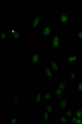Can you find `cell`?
Wrapping results in <instances>:
<instances>
[{
    "label": "cell",
    "instance_id": "obj_4",
    "mask_svg": "<svg viewBox=\"0 0 82 124\" xmlns=\"http://www.w3.org/2000/svg\"><path fill=\"white\" fill-rule=\"evenodd\" d=\"M26 56V65L27 66H40V53H27Z\"/></svg>",
    "mask_w": 82,
    "mask_h": 124
},
{
    "label": "cell",
    "instance_id": "obj_25",
    "mask_svg": "<svg viewBox=\"0 0 82 124\" xmlns=\"http://www.w3.org/2000/svg\"><path fill=\"white\" fill-rule=\"evenodd\" d=\"M13 103L14 106H19L20 104V97L19 95H14Z\"/></svg>",
    "mask_w": 82,
    "mask_h": 124
},
{
    "label": "cell",
    "instance_id": "obj_22",
    "mask_svg": "<svg viewBox=\"0 0 82 124\" xmlns=\"http://www.w3.org/2000/svg\"><path fill=\"white\" fill-rule=\"evenodd\" d=\"M73 106L71 107H70L64 111H60L64 113L67 117H68L69 119L71 120V117L73 115Z\"/></svg>",
    "mask_w": 82,
    "mask_h": 124
},
{
    "label": "cell",
    "instance_id": "obj_2",
    "mask_svg": "<svg viewBox=\"0 0 82 124\" xmlns=\"http://www.w3.org/2000/svg\"><path fill=\"white\" fill-rule=\"evenodd\" d=\"M51 42L49 43L52 49L53 53H58L60 49L62 46V37L58 33H56L53 35Z\"/></svg>",
    "mask_w": 82,
    "mask_h": 124
},
{
    "label": "cell",
    "instance_id": "obj_21",
    "mask_svg": "<svg viewBox=\"0 0 82 124\" xmlns=\"http://www.w3.org/2000/svg\"><path fill=\"white\" fill-rule=\"evenodd\" d=\"M79 73L77 72H67L66 73V78L74 80L78 78Z\"/></svg>",
    "mask_w": 82,
    "mask_h": 124
},
{
    "label": "cell",
    "instance_id": "obj_11",
    "mask_svg": "<svg viewBox=\"0 0 82 124\" xmlns=\"http://www.w3.org/2000/svg\"><path fill=\"white\" fill-rule=\"evenodd\" d=\"M53 93L55 96L56 99L60 100L66 96V92H65L56 85L53 86Z\"/></svg>",
    "mask_w": 82,
    "mask_h": 124
},
{
    "label": "cell",
    "instance_id": "obj_9",
    "mask_svg": "<svg viewBox=\"0 0 82 124\" xmlns=\"http://www.w3.org/2000/svg\"><path fill=\"white\" fill-rule=\"evenodd\" d=\"M40 123L44 124H51L53 123V117L44 108L40 113Z\"/></svg>",
    "mask_w": 82,
    "mask_h": 124
},
{
    "label": "cell",
    "instance_id": "obj_28",
    "mask_svg": "<svg viewBox=\"0 0 82 124\" xmlns=\"http://www.w3.org/2000/svg\"><path fill=\"white\" fill-rule=\"evenodd\" d=\"M78 46V50L80 52L82 53V40H79Z\"/></svg>",
    "mask_w": 82,
    "mask_h": 124
},
{
    "label": "cell",
    "instance_id": "obj_8",
    "mask_svg": "<svg viewBox=\"0 0 82 124\" xmlns=\"http://www.w3.org/2000/svg\"><path fill=\"white\" fill-rule=\"evenodd\" d=\"M46 65L48 66L53 73H62V70L60 68L59 60L58 59H47Z\"/></svg>",
    "mask_w": 82,
    "mask_h": 124
},
{
    "label": "cell",
    "instance_id": "obj_14",
    "mask_svg": "<svg viewBox=\"0 0 82 124\" xmlns=\"http://www.w3.org/2000/svg\"><path fill=\"white\" fill-rule=\"evenodd\" d=\"M43 70L44 73H45L46 76V79L51 80L53 79V71L48 66L46 65L43 66Z\"/></svg>",
    "mask_w": 82,
    "mask_h": 124
},
{
    "label": "cell",
    "instance_id": "obj_5",
    "mask_svg": "<svg viewBox=\"0 0 82 124\" xmlns=\"http://www.w3.org/2000/svg\"><path fill=\"white\" fill-rule=\"evenodd\" d=\"M66 64L67 66H78L79 64V55L77 53H67L65 54Z\"/></svg>",
    "mask_w": 82,
    "mask_h": 124
},
{
    "label": "cell",
    "instance_id": "obj_6",
    "mask_svg": "<svg viewBox=\"0 0 82 124\" xmlns=\"http://www.w3.org/2000/svg\"><path fill=\"white\" fill-rule=\"evenodd\" d=\"M54 34L52 26L49 24L42 26L40 32V40H50L52 39Z\"/></svg>",
    "mask_w": 82,
    "mask_h": 124
},
{
    "label": "cell",
    "instance_id": "obj_15",
    "mask_svg": "<svg viewBox=\"0 0 82 124\" xmlns=\"http://www.w3.org/2000/svg\"><path fill=\"white\" fill-rule=\"evenodd\" d=\"M55 85L65 92H66L68 88V85L66 83L65 79H61L59 80V81L56 83Z\"/></svg>",
    "mask_w": 82,
    "mask_h": 124
},
{
    "label": "cell",
    "instance_id": "obj_24",
    "mask_svg": "<svg viewBox=\"0 0 82 124\" xmlns=\"http://www.w3.org/2000/svg\"><path fill=\"white\" fill-rule=\"evenodd\" d=\"M7 122L9 124H18L20 123L19 119L16 117L7 119Z\"/></svg>",
    "mask_w": 82,
    "mask_h": 124
},
{
    "label": "cell",
    "instance_id": "obj_20",
    "mask_svg": "<svg viewBox=\"0 0 82 124\" xmlns=\"http://www.w3.org/2000/svg\"><path fill=\"white\" fill-rule=\"evenodd\" d=\"M73 40H82V26L80 27L79 31L72 33Z\"/></svg>",
    "mask_w": 82,
    "mask_h": 124
},
{
    "label": "cell",
    "instance_id": "obj_3",
    "mask_svg": "<svg viewBox=\"0 0 82 124\" xmlns=\"http://www.w3.org/2000/svg\"><path fill=\"white\" fill-rule=\"evenodd\" d=\"M72 13H60L59 14V26H72Z\"/></svg>",
    "mask_w": 82,
    "mask_h": 124
},
{
    "label": "cell",
    "instance_id": "obj_10",
    "mask_svg": "<svg viewBox=\"0 0 82 124\" xmlns=\"http://www.w3.org/2000/svg\"><path fill=\"white\" fill-rule=\"evenodd\" d=\"M72 102V99H67L65 97L61 99L59 101V111H64L69 108L73 106Z\"/></svg>",
    "mask_w": 82,
    "mask_h": 124
},
{
    "label": "cell",
    "instance_id": "obj_16",
    "mask_svg": "<svg viewBox=\"0 0 82 124\" xmlns=\"http://www.w3.org/2000/svg\"><path fill=\"white\" fill-rule=\"evenodd\" d=\"M73 115L77 117L82 119V106H74Z\"/></svg>",
    "mask_w": 82,
    "mask_h": 124
},
{
    "label": "cell",
    "instance_id": "obj_26",
    "mask_svg": "<svg viewBox=\"0 0 82 124\" xmlns=\"http://www.w3.org/2000/svg\"><path fill=\"white\" fill-rule=\"evenodd\" d=\"M0 40H6L7 39L6 33L4 32L3 29H1L0 31Z\"/></svg>",
    "mask_w": 82,
    "mask_h": 124
},
{
    "label": "cell",
    "instance_id": "obj_17",
    "mask_svg": "<svg viewBox=\"0 0 82 124\" xmlns=\"http://www.w3.org/2000/svg\"><path fill=\"white\" fill-rule=\"evenodd\" d=\"M59 123L60 124H71V121L64 113L59 112Z\"/></svg>",
    "mask_w": 82,
    "mask_h": 124
},
{
    "label": "cell",
    "instance_id": "obj_19",
    "mask_svg": "<svg viewBox=\"0 0 82 124\" xmlns=\"http://www.w3.org/2000/svg\"><path fill=\"white\" fill-rule=\"evenodd\" d=\"M45 109L46 110L48 113L52 117L55 115V109L53 108L52 105L50 104L49 103H46L45 106Z\"/></svg>",
    "mask_w": 82,
    "mask_h": 124
},
{
    "label": "cell",
    "instance_id": "obj_13",
    "mask_svg": "<svg viewBox=\"0 0 82 124\" xmlns=\"http://www.w3.org/2000/svg\"><path fill=\"white\" fill-rule=\"evenodd\" d=\"M42 96V102L44 103H48L49 101L54 98V94L51 92H41Z\"/></svg>",
    "mask_w": 82,
    "mask_h": 124
},
{
    "label": "cell",
    "instance_id": "obj_7",
    "mask_svg": "<svg viewBox=\"0 0 82 124\" xmlns=\"http://www.w3.org/2000/svg\"><path fill=\"white\" fill-rule=\"evenodd\" d=\"M6 33L9 34L14 40L20 39V28L19 26H7L6 28Z\"/></svg>",
    "mask_w": 82,
    "mask_h": 124
},
{
    "label": "cell",
    "instance_id": "obj_18",
    "mask_svg": "<svg viewBox=\"0 0 82 124\" xmlns=\"http://www.w3.org/2000/svg\"><path fill=\"white\" fill-rule=\"evenodd\" d=\"M72 90L74 93H82V79H80L78 82L72 86Z\"/></svg>",
    "mask_w": 82,
    "mask_h": 124
},
{
    "label": "cell",
    "instance_id": "obj_1",
    "mask_svg": "<svg viewBox=\"0 0 82 124\" xmlns=\"http://www.w3.org/2000/svg\"><path fill=\"white\" fill-rule=\"evenodd\" d=\"M43 17L38 13L33 14V20L30 25V29L34 33H40L42 26Z\"/></svg>",
    "mask_w": 82,
    "mask_h": 124
},
{
    "label": "cell",
    "instance_id": "obj_27",
    "mask_svg": "<svg viewBox=\"0 0 82 124\" xmlns=\"http://www.w3.org/2000/svg\"><path fill=\"white\" fill-rule=\"evenodd\" d=\"M20 47L19 46H14L13 47V50L15 53H19L20 52Z\"/></svg>",
    "mask_w": 82,
    "mask_h": 124
},
{
    "label": "cell",
    "instance_id": "obj_23",
    "mask_svg": "<svg viewBox=\"0 0 82 124\" xmlns=\"http://www.w3.org/2000/svg\"><path fill=\"white\" fill-rule=\"evenodd\" d=\"M71 121L72 124H82V119L77 117L76 116L74 115L71 117Z\"/></svg>",
    "mask_w": 82,
    "mask_h": 124
},
{
    "label": "cell",
    "instance_id": "obj_12",
    "mask_svg": "<svg viewBox=\"0 0 82 124\" xmlns=\"http://www.w3.org/2000/svg\"><path fill=\"white\" fill-rule=\"evenodd\" d=\"M42 102L41 92H34L33 94V105L34 106H40Z\"/></svg>",
    "mask_w": 82,
    "mask_h": 124
}]
</instances>
